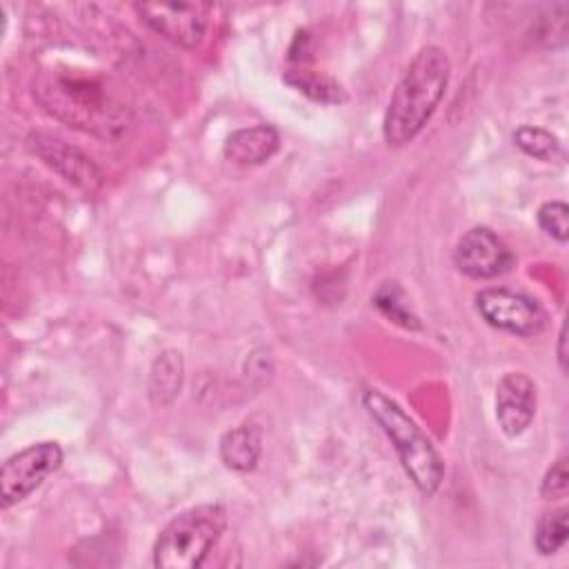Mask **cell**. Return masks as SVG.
Listing matches in <instances>:
<instances>
[{
    "mask_svg": "<svg viewBox=\"0 0 569 569\" xmlns=\"http://www.w3.org/2000/svg\"><path fill=\"white\" fill-rule=\"evenodd\" d=\"M451 76V60L438 44L422 47L402 71L385 109L382 138L389 147L409 144L442 102Z\"/></svg>",
    "mask_w": 569,
    "mask_h": 569,
    "instance_id": "1",
    "label": "cell"
},
{
    "mask_svg": "<svg viewBox=\"0 0 569 569\" xmlns=\"http://www.w3.org/2000/svg\"><path fill=\"white\" fill-rule=\"evenodd\" d=\"M362 405L391 440L409 480L422 496L431 498L445 478V462L433 442L418 422L380 389H365Z\"/></svg>",
    "mask_w": 569,
    "mask_h": 569,
    "instance_id": "2",
    "label": "cell"
},
{
    "mask_svg": "<svg viewBox=\"0 0 569 569\" xmlns=\"http://www.w3.org/2000/svg\"><path fill=\"white\" fill-rule=\"evenodd\" d=\"M227 509L220 502H202L173 516L153 542V565L158 569L202 567L222 531Z\"/></svg>",
    "mask_w": 569,
    "mask_h": 569,
    "instance_id": "3",
    "label": "cell"
},
{
    "mask_svg": "<svg viewBox=\"0 0 569 569\" xmlns=\"http://www.w3.org/2000/svg\"><path fill=\"white\" fill-rule=\"evenodd\" d=\"M40 102L56 118L100 136H118L124 129V113L111 107L98 89L87 82L56 80L38 89Z\"/></svg>",
    "mask_w": 569,
    "mask_h": 569,
    "instance_id": "4",
    "label": "cell"
},
{
    "mask_svg": "<svg viewBox=\"0 0 569 569\" xmlns=\"http://www.w3.org/2000/svg\"><path fill=\"white\" fill-rule=\"evenodd\" d=\"M64 460L58 442L44 440L9 456L0 469V502L2 509L29 498Z\"/></svg>",
    "mask_w": 569,
    "mask_h": 569,
    "instance_id": "5",
    "label": "cell"
},
{
    "mask_svg": "<svg viewBox=\"0 0 569 569\" xmlns=\"http://www.w3.org/2000/svg\"><path fill=\"white\" fill-rule=\"evenodd\" d=\"M476 309L489 327L522 338L540 333L547 320L533 298L505 287H491L476 293Z\"/></svg>",
    "mask_w": 569,
    "mask_h": 569,
    "instance_id": "6",
    "label": "cell"
},
{
    "mask_svg": "<svg viewBox=\"0 0 569 569\" xmlns=\"http://www.w3.org/2000/svg\"><path fill=\"white\" fill-rule=\"evenodd\" d=\"M140 20L182 49H196L207 33L209 4L191 2V4H173V2H142L133 4Z\"/></svg>",
    "mask_w": 569,
    "mask_h": 569,
    "instance_id": "7",
    "label": "cell"
},
{
    "mask_svg": "<svg viewBox=\"0 0 569 569\" xmlns=\"http://www.w3.org/2000/svg\"><path fill=\"white\" fill-rule=\"evenodd\" d=\"M513 262V253L489 227L469 229L453 249V264L473 280L498 278L507 273Z\"/></svg>",
    "mask_w": 569,
    "mask_h": 569,
    "instance_id": "8",
    "label": "cell"
},
{
    "mask_svg": "<svg viewBox=\"0 0 569 569\" xmlns=\"http://www.w3.org/2000/svg\"><path fill=\"white\" fill-rule=\"evenodd\" d=\"M29 147L47 167L60 173L69 184L89 193L102 187V171L78 147L49 133H31Z\"/></svg>",
    "mask_w": 569,
    "mask_h": 569,
    "instance_id": "9",
    "label": "cell"
},
{
    "mask_svg": "<svg viewBox=\"0 0 569 569\" xmlns=\"http://www.w3.org/2000/svg\"><path fill=\"white\" fill-rule=\"evenodd\" d=\"M536 382L520 371L505 373L496 385V420L505 436H520L536 416Z\"/></svg>",
    "mask_w": 569,
    "mask_h": 569,
    "instance_id": "10",
    "label": "cell"
},
{
    "mask_svg": "<svg viewBox=\"0 0 569 569\" xmlns=\"http://www.w3.org/2000/svg\"><path fill=\"white\" fill-rule=\"evenodd\" d=\"M280 147V133L271 124L233 131L224 142V156L236 164H262Z\"/></svg>",
    "mask_w": 569,
    "mask_h": 569,
    "instance_id": "11",
    "label": "cell"
},
{
    "mask_svg": "<svg viewBox=\"0 0 569 569\" xmlns=\"http://www.w3.org/2000/svg\"><path fill=\"white\" fill-rule=\"evenodd\" d=\"M262 453V431L253 422H242L220 438V458L227 469L249 473Z\"/></svg>",
    "mask_w": 569,
    "mask_h": 569,
    "instance_id": "12",
    "label": "cell"
},
{
    "mask_svg": "<svg viewBox=\"0 0 569 569\" xmlns=\"http://www.w3.org/2000/svg\"><path fill=\"white\" fill-rule=\"evenodd\" d=\"M184 380L182 353L176 349H164L151 367L149 373V398L156 407H167L176 400Z\"/></svg>",
    "mask_w": 569,
    "mask_h": 569,
    "instance_id": "13",
    "label": "cell"
},
{
    "mask_svg": "<svg viewBox=\"0 0 569 569\" xmlns=\"http://www.w3.org/2000/svg\"><path fill=\"white\" fill-rule=\"evenodd\" d=\"M513 142L520 151H525L527 156L542 160V162H553L565 156L560 140L542 127H533V124L518 127L513 131Z\"/></svg>",
    "mask_w": 569,
    "mask_h": 569,
    "instance_id": "14",
    "label": "cell"
},
{
    "mask_svg": "<svg viewBox=\"0 0 569 569\" xmlns=\"http://www.w3.org/2000/svg\"><path fill=\"white\" fill-rule=\"evenodd\" d=\"M567 509H556L549 513H542V518L536 525L533 533V545L540 556H551L562 549L569 536V525H567Z\"/></svg>",
    "mask_w": 569,
    "mask_h": 569,
    "instance_id": "15",
    "label": "cell"
},
{
    "mask_svg": "<svg viewBox=\"0 0 569 569\" xmlns=\"http://www.w3.org/2000/svg\"><path fill=\"white\" fill-rule=\"evenodd\" d=\"M287 82L293 84L298 91H302V93H307L309 98L320 100V102H340V100H345L342 89H340L338 82H333V80L327 78V76L313 73V71L291 69V71L287 73Z\"/></svg>",
    "mask_w": 569,
    "mask_h": 569,
    "instance_id": "16",
    "label": "cell"
},
{
    "mask_svg": "<svg viewBox=\"0 0 569 569\" xmlns=\"http://www.w3.org/2000/svg\"><path fill=\"white\" fill-rule=\"evenodd\" d=\"M540 229L558 242H567L569 238V207L560 200H549L538 209Z\"/></svg>",
    "mask_w": 569,
    "mask_h": 569,
    "instance_id": "17",
    "label": "cell"
},
{
    "mask_svg": "<svg viewBox=\"0 0 569 569\" xmlns=\"http://www.w3.org/2000/svg\"><path fill=\"white\" fill-rule=\"evenodd\" d=\"M376 307L387 316L391 318L393 322L402 325V327H418L416 325V318L409 313V309L400 302V289L396 287V282H387L373 298Z\"/></svg>",
    "mask_w": 569,
    "mask_h": 569,
    "instance_id": "18",
    "label": "cell"
},
{
    "mask_svg": "<svg viewBox=\"0 0 569 569\" xmlns=\"http://www.w3.org/2000/svg\"><path fill=\"white\" fill-rule=\"evenodd\" d=\"M569 491V471H567V456H560L549 471L542 478L540 485V496L547 500H558L565 498Z\"/></svg>",
    "mask_w": 569,
    "mask_h": 569,
    "instance_id": "19",
    "label": "cell"
},
{
    "mask_svg": "<svg viewBox=\"0 0 569 569\" xmlns=\"http://www.w3.org/2000/svg\"><path fill=\"white\" fill-rule=\"evenodd\" d=\"M565 340H567V329H565V325H562V327H560V333H558V362H560V369H562V371L567 369V365H565V360H567Z\"/></svg>",
    "mask_w": 569,
    "mask_h": 569,
    "instance_id": "20",
    "label": "cell"
}]
</instances>
